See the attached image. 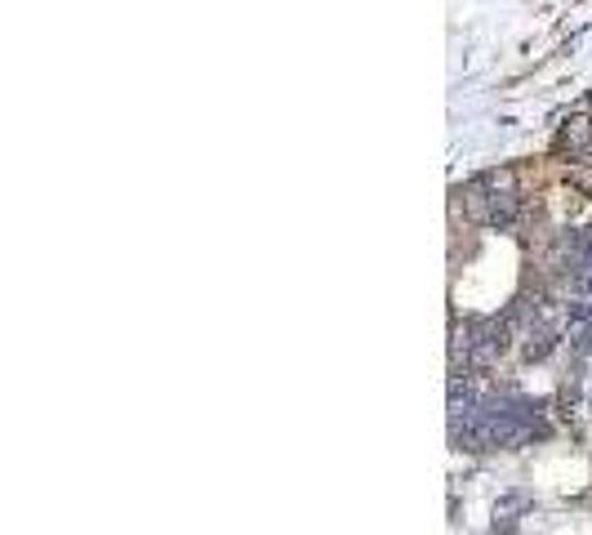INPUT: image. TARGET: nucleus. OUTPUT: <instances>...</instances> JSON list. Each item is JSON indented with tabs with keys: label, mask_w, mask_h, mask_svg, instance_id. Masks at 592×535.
I'll return each mask as SVG.
<instances>
[{
	"label": "nucleus",
	"mask_w": 592,
	"mask_h": 535,
	"mask_svg": "<svg viewBox=\"0 0 592 535\" xmlns=\"http://www.w3.org/2000/svg\"><path fill=\"white\" fill-rule=\"evenodd\" d=\"M543 406L530 402V397H517V393H495V397H482L472 419L454 424V438L467 447V451H499V447H517L535 434H543Z\"/></svg>",
	"instance_id": "nucleus-1"
},
{
	"label": "nucleus",
	"mask_w": 592,
	"mask_h": 535,
	"mask_svg": "<svg viewBox=\"0 0 592 535\" xmlns=\"http://www.w3.org/2000/svg\"><path fill=\"white\" fill-rule=\"evenodd\" d=\"M463 210L472 224H486V228H513L521 220V192L508 174H477L463 183Z\"/></svg>",
	"instance_id": "nucleus-2"
},
{
	"label": "nucleus",
	"mask_w": 592,
	"mask_h": 535,
	"mask_svg": "<svg viewBox=\"0 0 592 535\" xmlns=\"http://www.w3.org/2000/svg\"><path fill=\"white\" fill-rule=\"evenodd\" d=\"M557 268L570 281V290L592 295V224L588 228H574V233H566L557 242Z\"/></svg>",
	"instance_id": "nucleus-3"
},
{
	"label": "nucleus",
	"mask_w": 592,
	"mask_h": 535,
	"mask_svg": "<svg viewBox=\"0 0 592 535\" xmlns=\"http://www.w3.org/2000/svg\"><path fill=\"white\" fill-rule=\"evenodd\" d=\"M566 340L579 357L592 353V303H583V299L566 303Z\"/></svg>",
	"instance_id": "nucleus-4"
},
{
	"label": "nucleus",
	"mask_w": 592,
	"mask_h": 535,
	"mask_svg": "<svg viewBox=\"0 0 592 535\" xmlns=\"http://www.w3.org/2000/svg\"><path fill=\"white\" fill-rule=\"evenodd\" d=\"M561 148H570V157H592V126L588 121H570L561 130Z\"/></svg>",
	"instance_id": "nucleus-5"
}]
</instances>
